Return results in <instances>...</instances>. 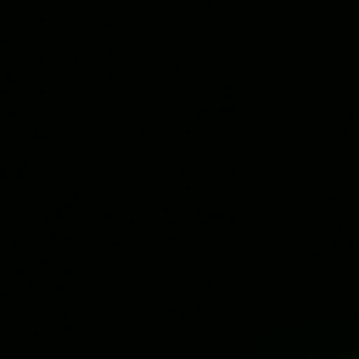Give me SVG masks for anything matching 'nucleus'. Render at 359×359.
<instances>
[{
	"label": "nucleus",
	"mask_w": 359,
	"mask_h": 359,
	"mask_svg": "<svg viewBox=\"0 0 359 359\" xmlns=\"http://www.w3.org/2000/svg\"><path fill=\"white\" fill-rule=\"evenodd\" d=\"M348 359H359V353H348Z\"/></svg>",
	"instance_id": "1"
}]
</instances>
